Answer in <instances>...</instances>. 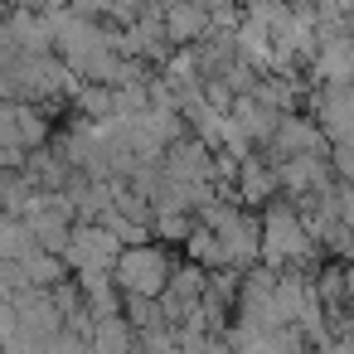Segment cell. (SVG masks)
<instances>
[{"label":"cell","mask_w":354,"mask_h":354,"mask_svg":"<svg viewBox=\"0 0 354 354\" xmlns=\"http://www.w3.org/2000/svg\"><path fill=\"white\" fill-rule=\"evenodd\" d=\"M160 272H165L160 252H131V257L122 262V277H127V286H136V291H156V286H160Z\"/></svg>","instance_id":"6da1fadb"},{"label":"cell","mask_w":354,"mask_h":354,"mask_svg":"<svg viewBox=\"0 0 354 354\" xmlns=\"http://www.w3.org/2000/svg\"><path fill=\"white\" fill-rule=\"evenodd\" d=\"M296 238H301V228L286 214H277L272 218V252H296Z\"/></svg>","instance_id":"7a4b0ae2"}]
</instances>
